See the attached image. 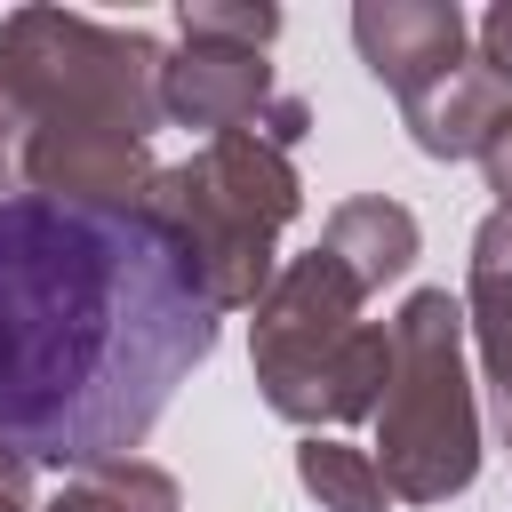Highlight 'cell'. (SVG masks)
Listing matches in <instances>:
<instances>
[{
  "mask_svg": "<svg viewBox=\"0 0 512 512\" xmlns=\"http://www.w3.org/2000/svg\"><path fill=\"white\" fill-rule=\"evenodd\" d=\"M208 352L216 312L144 208L0 200V440L32 472L136 456Z\"/></svg>",
  "mask_w": 512,
  "mask_h": 512,
  "instance_id": "6da1fadb",
  "label": "cell"
},
{
  "mask_svg": "<svg viewBox=\"0 0 512 512\" xmlns=\"http://www.w3.org/2000/svg\"><path fill=\"white\" fill-rule=\"evenodd\" d=\"M304 208V176L280 144L256 128L208 136L192 160L160 168L144 192V216L168 232L184 280L208 296V312H256L280 280V232Z\"/></svg>",
  "mask_w": 512,
  "mask_h": 512,
  "instance_id": "7a4b0ae2",
  "label": "cell"
},
{
  "mask_svg": "<svg viewBox=\"0 0 512 512\" xmlns=\"http://www.w3.org/2000/svg\"><path fill=\"white\" fill-rule=\"evenodd\" d=\"M360 304L368 288L328 248L280 264V280L264 288L248 320V360L272 416L312 424V432L376 416L384 376H392V320H360Z\"/></svg>",
  "mask_w": 512,
  "mask_h": 512,
  "instance_id": "3957f363",
  "label": "cell"
},
{
  "mask_svg": "<svg viewBox=\"0 0 512 512\" xmlns=\"http://www.w3.org/2000/svg\"><path fill=\"white\" fill-rule=\"evenodd\" d=\"M376 472L400 504H448L480 472V416L464 384V296L416 288L392 312V376L376 400Z\"/></svg>",
  "mask_w": 512,
  "mask_h": 512,
  "instance_id": "277c9868",
  "label": "cell"
},
{
  "mask_svg": "<svg viewBox=\"0 0 512 512\" xmlns=\"http://www.w3.org/2000/svg\"><path fill=\"white\" fill-rule=\"evenodd\" d=\"M168 48L136 24H96L64 8H16L0 16V96L32 128H120L152 144Z\"/></svg>",
  "mask_w": 512,
  "mask_h": 512,
  "instance_id": "5b68a950",
  "label": "cell"
},
{
  "mask_svg": "<svg viewBox=\"0 0 512 512\" xmlns=\"http://www.w3.org/2000/svg\"><path fill=\"white\" fill-rule=\"evenodd\" d=\"M160 112L184 120V128H208V136H240L256 128L264 144L296 152L312 136V104L304 96H280L272 88V64L256 48H216V40H184L160 72Z\"/></svg>",
  "mask_w": 512,
  "mask_h": 512,
  "instance_id": "8992f818",
  "label": "cell"
},
{
  "mask_svg": "<svg viewBox=\"0 0 512 512\" xmlns=\"http://www.w3.org/2000/svg\"><path fill=\"white\" fill-rule=\"evenodd\" d=\"M160 160L152 144L120 128H32L24 144V192L72 200V208H144Z\"/></svg>",
  "mask_w": 512,
  "mask_h": 512,
  "instance_id": "52a82bcc",
  "label": "cell"
},
{
  "mask_svg": "<svg viewBox=\"0 0 512 512\" xmlns=\"http://www.w3.org/2000/svg\"><path fill=\"white\" fill-rule=\"evenodd\" d=\"M352 48H360V64L408 104V96H424L432 80H448V72L464 64L472 24H464L456 0H360V8H352Z\"/></svg>",
  "mask_w": 512,
  "mask_h": 512,
  "instance_id": "ba28073f",
  "label": "cell"
},
{
  "mask_svg": "<svg viewBox=\"0 0 512 512\" xmlns=\"http://www.w3.org/2000/svg\"><path fill=\"white\" fill-rule=\"evenodd\" d=\"M512 112V88L480 64V56H464L448 80H432L424 96H408L400 104V120H408V136H416V152H432V160H480V144L496 136V120Z\"/></svg>",
  "mask_w": 512,
  "mask_h": 512,
  "instance_id": "9c48e42d",
  "label": "cell"
},
{
  "mask_svg": "<svg viewBox=\"0 0 512 512\" xmlns=\"http://www.w3.org/2000/svg\"><path fill=\"white\" fill-rule=\"evenodd\" d=\"M320 248L376 296L384 280H400L408 264H416V248H424V232H416V216L400 208V200H384V192H360V200H336L328 208V224H320Z\"/></svg>",
  "mask_w": 512,
  "mask_h": 512,
  "instance_id": "30bf717a",
  "label": "cell"
},
{
  "mask_svg": "<svg viewBox=\"0 0 512 512\" xmlns=\"http://www.w3.org/2000/svg\"><path fill=\"white\" fill-rule=\"evenodd\" d=\"M464 328L480 344V368L512 416V216H488L472 232V264H464Z\"/></svg>",
  "mask_w": 512,
  "mask_h": 512,
  "instance_id": "8fae6325",
  "label": "cell"
},
{
  "mask_svg": "<svg viewBox=\"0 0 512 512\" xmlns=\"http://www.w3.org/2000/svg\"><path fill=\"white\" fill-rule=\"evenodd\" d=\"M48 512H184V488L144 456H104V464H80L48 496Z\"/></svg>",
  "mask_w": 512,
  "mask_h": 512,
  "instance_id": "7c38bea8",
  "label": "cell"
},
{
  "mask_svg": "<svg viewBox=\"0 0 512 512\" xmlns=\"http://www.w3.org/2000/svg\"><path fill=\"white\" fill-rule=\"evenodd\" d=\"M296 480H304V496H320V512H384V504H392L376 456H368V448H344V440H328V432H312V440L296 448Z\"/></svg>",
  "mask_w": 512,
  "mask_h": 512,
  "instance_id": "4fadbf2b",
  "label": "cell"
},
{
  "mask_svg": "<svg viewBox=\"0 0 512 512\" xmlns=\"http://www.w3.org/2000/svg\"><path fill=\"white\" fill-rule=\"evenodd\" d=\"M176 32L184 40H216V48H272L280 40V8L264 0H184L176 8Z\"/></svg>",
  "mask_w": 512,
  "mask_h": 512,
  "instance_id": "5bb4252c",
  "label": "cell"
},
{
  "mask_svg": "<svg viewBox=\"0 0 512 512\" xmlns=\"http://www.w3.org/2000/svg\"><path fill=\"white\" fill-rule=\"evenodd\" d=\"M24 144H32V120L0 96V200H8V192H24Z\"/></svg>",
  "mask_w": 512,
  "mask_h": 512,
  "instance_id": "9a60e30c",
  "label": "cell"
},
{
  "mask_svg": "<svg viewBox=\"0 0 512 512\" xmlns=\"http://www.w3.org/2000/svg\"><path fill=\"white\" fill-rule=\"evenodd\" d=\"M480 176H488V192H496V216H512V112H504L496 136L480 144Z\"/></svg>",
  "mask_w": 512,
  "mask_h": 512,
  "instance_id": "2e32d148",
  "label": "cell"
},
{
  "mask_svg": "<svg viewBox=\"0 0 512 512\" xmlns=\"http://www.w3.org/2000/svg\"><path fill=\"white\" fill-rule=\"evenodd\" d=\"M480 64L512 88V0H496V8L480 16Z\"/></svg>",
  "mask_w": 512,
  "mask_h": 512,
  "instance_id": "e0dca14e",
  "label": "cell"
},
{
  "mask_svg": "<svg viewBox=\"0 0 512 512\" xmlns=\"http://www.w3.org/2000/svg\"><path fill=\"white\" fill-rule=\"evenodd\" d=\"M0 488H16V496H24V488H32V464H24V456H16V448H8V440H0Z\"/></svg>",
  "mask_w": 512,
  "mask_h": 512,
  "instance_id": "ac0fdd59",
  "label": "cell"
},
{
  "mask_svg": "<svg viewBox=\"0 0 512 512\" xmlns=\"http://www.w3.org/2000/svg\"><path fill=\"white\" fill-rule=\"evenodd\" d=\"M0 512H24V496H16V488H0Z\"/></svg>",
  "mask_w": 512,
  "mask_h": 512,
  "instance_id": "d6986e66",
  "label": "cell"
},
{
  "mask_svg": "<svg viewBox=\"0 0 512 512\" xmlns=\"http://www.w3.org/2000/svg\"><path fill=\"white\" fill-rule=\"evenodd\" d=\"M504 456H512V416H504Z\"/></svg>",
  "mask_w": 512,
  "mask_h": 512,
  "instance_id": "ffe728a7",
  "label": "cell"
}]
</instances>
